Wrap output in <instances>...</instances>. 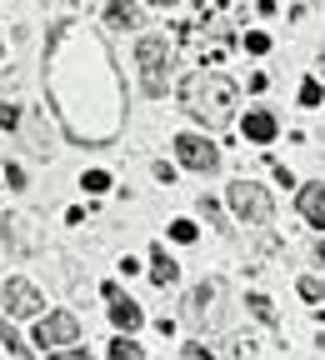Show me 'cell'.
I'll list each match as a JSON object with an SVG mask.
<instances>
[{"mask_svg": "<svg viewBox=\"0 0 325 360\" xmlns=\"http://www.w3.org/2000/svg\"><path fill=\"white\" fill-rule=\"evenodd\" d=\"M246 51H250V56H265V51H270V35L250 30V35H246Z\"/></svg>", "mask_w": 325, "mask_h": 360, "instance_id": "17", "label": "cell"}, {"mask_svg": "<svg viewBox=\"0 0 325 360\" xmlns=\"http://www.w3.org/2000/svg\"><path fill=\"white\" fill-rule=\"evenodd\" d=\"M230 210H236L246 225H270V215H275L265 186H250V180H236V186H230Z\"/></svg>", "mask_w": 325, "mask_h": 360, "instance_id": "3", "label": "cell"}, {"mask_svg": "<svg viewBox=\"0 0 325 360\" xmlns=\"http://www.w3.org/2000/svg\"><path fill=\"white\" fill-rule=\"evenodd\" d=\"M320 70H325V60H320Z\"/></svg>", "mask_w": 325, "mask_h": 360, "instance_id": "26", "label": "cell"}, {"mask_svg": "<svg viewBox=\"0 0 325 360\" xmlns=\"http://www.w3.org/2000/svg\"><path fill=\"white\" fill-rule=\"evenodd\" d=\"M85 191H90V195L110 191V175H106V170H90V175H85Z\"/></svg>", "mask_w": 325, "mask_h": 360, "instance_id": "16", "label": "cell"}, {"mask_svg": "<svg viewBox=\"0 0 325 360\" xmlns=\"http://www.w3.org/2000/svg\"><path fill=\"white\" fill-rule=\"evenodd\" d=\"M151 6H175V0H151Z\"/></svg>", "mask_w": 325, "mask_h": 360, "instance_id": "23", "label": "cell"}, {"mask_svg": "<svg viewBox=\"0 0 325 360\" xmlns=\"http://www.w3.org/2000/svg\"><path fill=\"white\" fill-rule=\"evenodd\" d=\"M300 215L310 225H325V186H305L300 191Z\"/></svg>", "mask_w": 325, "mask_h": 360, "instance_id": "9", "label": "cell"}, {"mask_svg": "<svg viewBox=\"0 0 325 360\" xmlns=\"http://www.w3.org/2000/svg\"><path fill=\"white\" fill-rule=\"evenodd\" d=\"M141 355H146V350L135 345V340H125V335H120V340L110 345V360H141Z\"/></svg>", "mask_w": 325, "mask_h": 360, "instance_id": "13", "label": "cell"}, {"mask_svg": "<svg viewBox=\"0 0 325 360\" xmlns=\"http://www.w3.org/2000/svg\"><path fill=\"white\" fill-rule=\"evenodd\" d=\"M246 305H250V315H255V321H265V326H270V321H275V305H270V300H265V295H250V300H246Z\"/></svg>", "mask_w": 325, "mask_h": 360, "instance_id": "14", "label": "cell"}, {"mask_svg": "<svg viewBox=\"0 0 325 360\" xmlns=\"http://www.w3.org/2000/svg\"><path fill=\"white\" fill-rule=\"evenodd\" d=\"M15 120H20V110H15V105H0V130H11Z\"/></svg>", "mask_w": 325, "mask_h": 360, "instance_id": "21", "label": "cell"}, {"mask_svg": "<svg viewBox=\"0 0 325 360\" xmlns=\"http://www.w3.org/2000/svg\"><path fill=\"white\" fill-rule=\"evenodd\" d=\"M106 20H110V25H141V6H135V0H110V6H106Z\"/></svg>", "mask_w": 325, "mask_h": 360, "instance_id": "11", "label": "cell"}, {"mask_svg": "<svg viewBox=\"0 0 325 360\" xmlns=\"http://www.w3.org/2000/svg\"><path fill=\"white\" fill-rule=\"evenodd\" d=\"M135 60H141V85L146 96H165V80H170V45L160 35H141L135 45Z\"/></svg>", "mask_w": 325, "mask_h": 360, "instance_id": "2", "label": "cell"}, {"mask_svg": "<svg viewBox=\"0 0 325 360\" xmlns=\"http://www.w3.org/2000/svg\"><path fill=\"white\" fill-rule=\"evenodd\" d=\"M6 310L25 321V315H40V310H45V295H40L30 281H20V276H15V281H6Z\"/></svg>", "mask_w": 325, "mask_h": 360, "instance_id": "6", "label": "cell"}, {"mask_svg": "<svg viewBox=\"0 0 325 360\" xmlns=\"http://www.w3.org/2000/svg\"><path fill=\"white\" fill-rule=\"evenodd\" d=\"M0 56H6V35H0Z\"/></svg>", "mask_w": 325, "mask_h": 360, "instance_id": "24", "label": "cell"}, {"mask_svg": "<svg viewBox=\"0 0 325 360\" xmlns=\"http://www.w3.org/2000/svg\"><path fill=\"white\" fill-rule=\"evenodd\" d=\"M185 110L210 130L230 125V115H236V80L220 70H196L185 80Z\"/></svg>", "mask_w": 325, "mask_h": 360, "instance_id": "1", "label": "cell"}, {"mask_svg": "<svg viewBox=\"0 0 325 360\" xmlns=\"http://www.w3.org/2000/svg\"><path fill=\"white\" fill-rule=\"evenodd\" d=\"M246 141H255V146H270L275 141V115L270 110H250L246 115Z\"/></svg>", "mask_w": 325, "mask_h": 360, "instance_id": "8", "label": "cell"}, {"mask_svg": "<svg viewBox=\"0 0 325 360\" xmlns=\"http://www.w3.org/2000/svg\"><path fill=\"white\" fill-rule=\"evenodd\" d=\"M106 295H110V321H115L120 330H141V321H146V315H141V305H135L130 295H120L115 285H106Z\"/></svg>", "mask_w": 325, "mask_h": 360, "instance_id": "7", "label": "cell"}, {"mask_svg": "<svg viewBox=\"0 0 325 360\" xmlns=\"http://www.w3.org/2000/svg\"><path fill=\"white\" fill-rule=\"evenodd\" d=\"M320 355H325V335H320Z\"/></svg>", "mask_w": 325, "mask_h": 360, "instance_id": "25", "label": "cell"}, {"mask_svg": "<svg viewBox=\"0 0 325 360\" xmlns=\"http://www.w3.org/2000/svg\"><path fill=\"white\" fill-rule=\"evenodd\" d=\"M215 295H220V281H205V285L191 295V321H200V315L210 310V300H215Z\"/></svg>", "mask_w": 325, "mask_h": 360, "instance_id": "12", "label": "cell"}, {"mask_svg": "<svg viewBox=\"0 0 325 360\" xmlns=\"http://www.w3.org/2000/svg\"><path fill=\"white\" fill-rule=\"evenodd\" d=\"M300 295H305V300H320V295H325V285H320L315 276H305V281H300Z\"/></svg>", "mask_w": 325, "mask_h": 360, "instance_id": "19", "label": "cell"}, {"mask_svg": "<svg viewBox=\"0 0 325 360\" xmlns=\"http://www.w3.org/2000/svg\"><path fill=\"white\" fill-rule=\"evenodd\" d=\"M300 105H320V85H315V80L300 85Z\"/></svg>", "mask_w": 325, "mask_h": 360, "instance_id": "20", "label": "cell"}, {"mask_svg": "<svg viewBox=\"0 0 325 360\" xmlns=\"http://www.w3.org/2000/svg\"><path fill=\"white\" fill-rule=\"evenodd\" d=\"M151 265H155V270H151V281H155V285H160V290H165V285H175V281H180V265H175V260H170V255H165V245H155V255H151Z\"/></svg>", "mask_w": 325, "mask_h": 360, "instance_id": "10", "label": "cell"}, {"mask_svg": "<svg viewBox=\"0 0 325 360\" xmlns=\"http://www.w3.org/2000/svg\"><path fill=\"white\" fill-rule=\"evenodd\" d=\"M0 345H6L11 355H25V345H20V335H15V330H11L6 321H0Z\"/></svg>", "mask_w": 325, "mask_h": 360, "instance_id": "15", "label": "cell"}, {"mask_svg": "<svg viewBox=\"0 0 325 360\" xmlns=\"http://www.w3.org/2000/svg\"><path fill=\"white\" fill-rule=\"evenodd\" d=\"M75 340H80V321H75L70 310H56V315H45V321L35 326V345L40 350H65Z\"/></svg>", "mask_w": 325, "mask_h": 360, "instance_id": "4", "label": "cell"}, {"mask_svg": "<svg viewBox=\"0 0 325 360\" xmlns=\"http://www.w3.org/2000/svg\"><path fill=\"white\" fill-rule=\"evenodd\" d=\"M175 160L185 170H196V175H210L220 165V150L205 141V135H175Z\"/></svg>", "mask_w": 325, "mask_h": 360, "instance_id": "5", "label": "cell"}, {"mask_svg": "<svg viewBox=\"0 0 325 360\" xmlns=\"http://www.w3.org/2000/svg\"><path fill=\"white\" fill-rule=\"evenodd\" d=\"M6 180H11L15 191H25V170H20V165H11V170H6Z\"/></svg>", "mask_w": 325, "mask_h": 360, "instance_id": "22", "label": "cell"}, {"mask_svg": "<svg viewBox=\"0 0 325 360\" xmlns=\"http://www.w3.org/2000/svg\"><path fill=\"white\" fill-rule=\"evenodd\" d=\"M170 236L185 245V240H196V225H191V220H175V225H170Z\"/></svg>", "mask_w": 325, "mask_h": 360, "instance_id": "18", "label": "cell"}]
</instances>
